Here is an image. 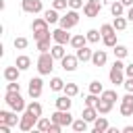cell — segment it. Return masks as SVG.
Returning a JSON list of instances; mask_svg holds the SVG:
<instances>
[{
  "label": "cell",
  "instance_id": "cell-2",
  "mask_svg": "<svg viewBox=\"0 0 133 133\" xmlns=\"http://www.w3.org/2000/svg\"><path fill=\"white\" fill-rule=\"evenodd\" d=\"M54 56L50 52H39V58H37V73L39 75H50L52 69H54Z\"/></svg>",
  "mask_w": 133,
  "mask_h": 133
},
{
  "label": "cell",
  "instance_id": "cell-27",
  "mask_svg": "<svg viewBox=\"0 0 133 133\" xmlns=\"http://www.w3.org/2000/svg\"><path fill=\"white\" fill-rule=\"evenodd\" d=\"M21 71H27L29 66H31V58L29 56H25V54H21V56H17V62H15Z\"/></svg>",
  "mask_w": 133,
  "mask_h": 133
},
{
  "label": "cell",
  "instance_id": "cell-12",
  "mask_svg": "<svg viewBox=\"0 0 133 133\" xmlns=\"http://www.w3.org/2000/svg\"><path fill=\"white\" fill-rule=\"evenodd\" d=\"M19 121H21V116H17V112L12 108L10 110H0V123H6L10 127H15V125H19Z\"/></svg>",
  "mask_w": 133,
  "mask_h": 133
},
{
  "label": "cell",
  "instance_id": "cell-4",
  "mask_svg": "<svg viewBox=\"0 0 133 133\" xmlns=\"http://www.w3.org/2000/svg\"><path fill=\"white\" fill-rule=\"evenodd\" d=\"M77 23H79V12H77V10H73V8H69V10H66V15H64V17H60V21H58V25H60L62 29H73Z\"/></svg>",
  "mask_w": 133,
  "mask_h": 133
},
{
  "label": "cell",
  "instance_id": "cell-33",
  "mask_svg": "<svg viewBox=\"0 0 133 133\" xmlns=\"http://www.w3.org/2000/svg\"><path fill=\"white\" fill-rule=\"evenodd\" d=\"M100 98H104V100H108V102H116V100H121L118 94H116L114 89H104V91L100 94Z\"/></svg>",
  "mask_w": 133,
  "mask_h": 133
},
{
  "label": "cell",
  "instance_id": "cell-41",
  "mask_svg": "<svg viewBox=\"0 0 133 133\" xmlns=\"http://www.w3.org/2000/svg\"><path fill=\"white\" fill-rule=\"evenodd\" d=\"M102 91H104V87H102L100 81H91V83H89V94H98V96H100Z\"/></svg>",
  "mask_w": 133,
  "mask_h": 133
},
{
  "label": "cell",
  "instance_id": "cell-38",
  "mask_svg": "<svg viewBox=\"0 0 133 133\" xmlns=\"http://www.w3.org/2000/svg\"><path fill=\"white\" fill-rule=\"evenodd\" d=\"M33 39H35V42H42V39H52V33H50V29H48V31H35V33H33Z\"/></svg>",
  "mask_w": 133,
  "mask_h": 133
},
{
  "label": "cell",
  "instance_id": "cell-47",
  "mask_svg": "<svg viewBox=\"0 0 133 133\" xmlns=\"http://www.w3.org/2000/svg\"><path fill=\"white\" fill-rule=\"evenodd\" d=\"M123 85H125V89H127V91H131V94H133V77H127Z\"/></svg>",
  "mask_w": 133,
  "mask_h": 133
},
{
  "label": "cell",
  "instance_id": "cell-8",
  "mask_svg": "<svg viewBox=\"0 0 133 133\" xmlns=\"http://www.w3.org/2000/svg\"><path fill=\"white\" fill-rule=\"evenodd\" d=\"M21 8H23V12L37 15L44 10V4H42V0H21Z\"/></svg>",
  "mask_w": 133,
  "mask_h": 133
},
{
  "label": "cell",
  "instance_id": "cell-36",
  "mask_svg": "<svg viewBox=\"0 0 133 133\" xmlns=\"http://www.w3.org/2000/svg\"><path fill=\"white\" fill-rule=\"evenodd\" d=\"M25 110L33 112L35 116H42V104H39V102H35V100H33L31 104H27V108H25Z\"/></svg>",
  "mask_w": 133,
  "mask_h": 133
},
{
  "label": "cell",
  "instance_id": "cell-43",
  "mask_svg": "<svg viewBox=\"0 0 133 133\" xmlns=\"http://www.w3.org/2000/svg\"><path fill=\"white\" fill-rule=\"evenodd\" d=\"M52 8H56V10L69 8V0H54V2H52Z\"/></svg>",
  "mask_w": 133,
  "mask_h": 133
},
{
  "label": "cell",
  "instance_id": "cell-46",
  "mask_svg": "<svg viewBox=\"0 0 133 133\" xmlns=\"http://www.w3.org/2000/svg\"><path fill=\"white\" fill-rule=\"evenodd\" d=\"M60 131H62V125H58V123H54V121H52V125H50V131H48V133H60Z\"/></svg>",
  "mask_w": 133,
  "mask_h": 133
},
{
  "label": "cell",
  "instance_id": "cell-3",
  "mask_svg": "<svg viewBox=\"0 0 133 133\" xmlns=\"http://www.w3.org/2000/svg\"><path fill=\"white\" fill-rule=\"evenodd\" d=\"M37 121H39V116H35L33 112H29V110H25L23 114H21V121H19V129L21 131H31L35 125H37Z\"/></svg>",
  "mask_w": 133,
  "mask_h": 133
},
{
  "label": "cell",
  "instance_id": "cell-22",
  "mask_svg": "<svg viewBox=\"0 0 133 133\" xmlns=\"http://www.w3.org/2000/svg\"><path fill=\"white\" fill-rule=\"evenodd\" d=\"M44 19H46L50 25H54V23H58V21H60V17H58V10H56V8H48V10H44Z\"/></svg>",
  "mask_w": 133,
  "mask_h": 133
},
{
  "label": "cell",
  "instance_id": "cell-49",
  "mask_svg": "<svg viewBox=\"0 0 133 133\" xmlns=\"http://www.w3.org/2000/svg\"><path fill=\"white\" fill-rule=\"evenodd\" d=\"M121 131H123V133H133V125H127V127H123Z\"/></svg>",
  "mask_w": 133,
  "mask_h": 133
},
{
  "label": "cell",
  "instance_id": "cell-20",
  "mask_svg": "<svg viewBox=\"0 0 133 133\" xmlns=\"http://www.w3.org/2000/svg\"><path fill=\"white\" fill-rule=\"evenodd\" d=\"M108 121H106V116H98L96 121H94V133H104V131H108Z\"/></svg>",
  "mask_w": 133,
  "mask_h": 133
},
{
  "label": "cell",
  "instance_id": "cell-29",
  "mask_svg": "<svg viewBox=\"0 0 133 133\" xmlns=\"http://www.w3.org/2000/svg\"><path fill=\"white\" fill-rule=\"evenodd\" d=\"M112 52H114V58H127L129 48H127V46H123V44H116V46L112 48Z\"/></svg>",
  "mask_w": 133,
  "mask_h": 133
},
{
  "label": "cell",
  "instance_id": "cell-42",
  "mask_svg": "<svg viewBox=\"0 0 133 133\" xmlns=\"http://www.w3.org/2000/svg\"><path fill=\"white\" fill-rule=\"evenodd\" d=\"M116 29H114V25H110V23H104L102 27H100V33H102V37L104 35H110V33H114Z\"/></svg>",
  "mask_w": 133,
  "mask_h": 133
},
{
  "label": "cell",
  "instance_id": "cell-15",
  "mask_svg": "<svg viewBox=\"0 0 133 133\" xmlns=\"http://www.w3.org/2000/svg\"><path fill=\"white\" fill-rule=\"evenodd\" d=\"M106 60H108L106 50H94V56H91V64L94 66H104Z\"/></svg>",
  "mask_w": 133,
  "mask_h": 133
},
{
  "label": "cell",
  "instance_id": "cell-21",
  "mask_svg": "<svg viewBox=\"0 0 133 133\" xmlns=\"http://www.w3.org/2000/svg\"><path fill=\"white\" fill-rule=\"evenodd\" d=\"M75 50H79L81 46H87V35H83V33H77V35H73L71 37V42H69Z\"/></svg>",
  "mask_w": 133,
  "mask_h": 133
},
{
  "label": "cell",
  "instance_id": "cell-32",
  "mask_svg": "<svg viewBox=\"0 0 133 133\" xmlns=\"http://www.w3.org/2000/svg\"><path fill=\"white\" fill-rule=\"evenodd\" d=\"M85 35H87V42H89V44H98V42H100V37H102L100 29H89Z\"/></svg>",
  "mask_w": 133,
  "mask_h": 133
},
{
  "label": "cell",
  "instance_id": "cell-45",
  "mask_svg": "<svg viewBox=\"0 0 133 133\" xmlns=\"http://www.w3.org/2000/svg\"><path fill=\"white\" fill-rule=\"evenodd\" d=\"M69 8H73V10L83 8V0H69Z\"/></svg>",
  "mask_w": 133,
  "mask_h": 133
},
{
  "label": "cell",
  "instance_id": "cell-23",
  "mask_svg": "<svg viewBox=\"0 0 133 133\" xmlns=\"http://www.w3.org/2000/svg\"><path fill=\"white\" fill-rule=\"evenodd\" d=\"M50 54H52L56 60L64 58V54H66V50H64V44H54V46L50 48Z\"/></svg>",
  "mask_w": 133,
  "mask_h": 133
},
{
  "label": "cell",
  "instance_id": "cell-9",
  "mask_svg": "<svg viewBox=\"0 0 133 133\" xmlns=\"http://www.w3.org/2000/svg\"><path fill=\"white\" fill-rule=\"evenodd\" d=\"M118 110H121L123 116H131V114H133V94H131V91H127V96L121 98Z\"/></svg>",
  "mask_w": 133,
  "mask_h": 133
},
{
  "label": "cell",
  "instance_id": "cell-39",
  "mask_svg": "<svg viewBox=\"0 0 133 133\" xmlns=\"http://www.w3.org/2000/svg\"><path fill=\"white\" fill-rule=\"evenodd\" d=\"M29 46V39L27 37H15V48L17 50H25Z\"/></svg>",
  "mask_w": 133,
  "mask_h": 133
},
{
  "label": "cell",
  "instance_id": "cell-28",
  "mask_svg": "<svg viewBox=\"0 0 133 133\" xmlns=\"http://www.w3.org/2000/svg\"><path fill=\"white\" fill-rule=\"evenodd\" d=\"M50 125H52V118H44V116H39V121H37L35 129H37V131H42V133H48V131H50Z\"/></svg>",
  "mask_w": 133,
  "mask_h": 133
},
{
  "label": "cell",
  "instance_id": "cell-48",
  "mask_svg": "<svg viewBox=\"0 0 133 133\" xmlns=\"http://www.w3.org/2000/svg\"><path fill=\"white\" fill-rule=\"evenodd\" d=\"M125 75H127V77H133V62L125 66Z\"/></svg>",
  "mask_w": 133,
  "mask_h": 133
},
{
  "label": "cell",
  "instance_id": "cell-19",
  "mask_svg": "<svg viewBox=\"0 0 133 133\" xmlns=\"http://www.w3.org/2000/svg\"><path fill=\"white\" fill-rule=\"evenodd\" d=\"M77 58H79V62H87V60H91V56H94V50H89L87 46H81L77 52Z\"/></svg>",
  "mask_w": 133,
  "mask_h": 133
},
{
  "label": "cell",
  "instance_id": "cell-31",
  "mask_svg": "<svg viewBox=\"0 0 133 133\" xmlns=\"http://www.w3.org/2000/svg\"><path fill=\"white\" fill-rule=\"evenodd\" d=\"M127 17H114V21H112V25H114V29L116 31H123V29H127Z\"/></svg>",
  "mask_w": 133,
  "mask_h": 133
},
{
  "label": "cell",
  "instance_id": "cell-30",
  "mask_svg": "<svg viewBox=\"0 0 133 133\" xmlns=\"http://www.w3.org/2000/svg\"><path fill=\"white\" fill-rule=\"evenodd\" d=\"M50 89H52V91H62V89H64V81H62L60 77H52V79H50Z\"/></svg>",
  "mask_w": 133,
  "mask_h": 133
},
{
  "label": "cell",
  "instance_id": "cell-13",
  "mask_svg": "<svg viewBox=\"0 0 133 133\" xmlns=\"http://www.w3.org/2000/svg\"><path fill=\"white\" fill-rule=\"evenodd\" d=\"M71 33H69V29H62V27H58V29H54L52 31V39H54V44H69L71 42Z\"/></svg>",
  "mask_w": 133,
  "mask_h": 133
},
{
  "label": "cell",
  "instance_id": "cell-50",
  "mask_svg": "<svg viewBox=\"0 0 133 133\" xmlns=\"http://www.w3.org/2000/svg\"><path fill=\"white\" fill-rule=\"evenodd\" d=\"M127 19L133 21V6H129V10H127Z\"/></svg>",
  "mask_w": 133,
  "mask_h": 133
},
{
  "label": "cell",
  "instance_id": "cell-25",
  "mask_svg": "<svg viewBox=\"0 0 133 133\" xmlns=\"http://www.w3.org/2000/svg\"><path fill=\"white\" fill-rule=\"evenodd\" d=\"M110 12H112V17H123V12H125V4H123L121 0H114V2L110 4Z\"/></svg>",
  "mask_w": 133,
  "mask_h": 133
},
{
  "label": "cell",
  "instance_id": "cell-11",
  "mask_svg": "<svg viewBox=\"0 0 133 133\" xmlns=\"http://www.w3.org/2000/svg\"><path fill=\"white\" fill-rule=\"evenodd\" d=\"M77 64H79L77 54H64V58H60V66H62L64 71H69V73H73V71L77 69Z\"/></svg>",
  "mask_w": 133,
  "mask_h": 133
},
{
  "label": "cell",
  "instance_id": "cell-10",
  "mask_svg": "<svg viewBox=\"0 0 133 133\" xmlns=\"http://www.w3.org/2000/svg\"><path fill=\"white\" fill-rule=\"evenodd\" d=\"M108 79H110V83H114V85H123L125 79H127L125 69H118V66L112 64V69H110V73H108Z\"/></svg>",
  "mask_w": 133,
  "mask_h": 133
},
{
  "label": "cell",
  "instance_id": "cell-14",
  "mask_svg": "<svg viewBox=\"0 0 133 133\" xmlns=\"http://www.w3.org/2000/svg\"><path fill=\"white\" fill-rule=\"evenodd\" d=\"M54 106H56L58 110H71V106H73V100H71V96L62 94V96H58V98L54 100Z\"/></svg>",
  "mask_w": 133,
  "mask_h": 133
},
{
  "label": "cell",
  "instance_id": "cell-37",
  "mask_svg": "<svg viewBox=\"0 0 133 133\" xmlns=\"http://www.w3.org/2000/svg\"><path fill=\"white\" fill-rule=\"evenodd\" d=\"M83 102H85V106H98V102H100V96H98V94H87Z\"/></svg>",
  "mask_w": 133,
  "mask_h": 133
},
{
  "label": "cell",
  "instance_id": "cell-5",
  "mask_svg": "<svg viewBox=\"0 0 133 133\" xmlns=\"http://www.w3.org/2000/svg\"><path fill=\"white\" fill-rule=\"evenodd\" d=\"M100 10H102V0H87L83 4V15L87 19H96L100 15Z\"/></svg>",
  "mask_w": 133,
  "mask_h": 133
},
{
  "label": "cell",
  "instance_id": "cell-6",
  "mask_svg": "<svg viewBox=\"0 0 133 133\" xmlns=\"http://www.w3.org/2000/svg\"><path fill=\"white\" fill-rule=\"evenodd\" d=\"M54 123H58V125H62V127H69V125H73V114H71V110H58L56 108V112L50 116Z\"/></svg>",
  "mask_w": 133,
  "mask_h": 133
},
{
  "label": "cell",
  "instance_id": "cell-40",
  "mask_svg": "<svg viewBox=\"0 0 133 133\" xmlns=\"http://www.w3.org/2000/svg\"><path fill=\"white\" fill-rule=\"evenodd\" d=\"M35 46H37V50H39V52H50V48H52L50 39H42V42H35Z\"/></svg>",
  "mask_w": 133,
  "mask_h": 133
},
{
  "label": "cell",
  "instance_id": "cell-44",
  "mask_svg": "<svg viewBox=\"0 0 133 133\" xmlns=\"http://www.w3.org/2000/svg\"><path fill=\"white\" fill-rule=\"evenodd\" d=\"M6 91H21V83L19 81H8L6 83Z\"/></svg>",
  "mask_w": 133,
  "mask_h": 133
},
{
  "label": "cell",
  "instance_id": "cell-34",
  "mask_svg": "<svg viewBox=\"0 0 133 133\" xmlns=\"http://www.w3.org/2000/svg\"><path fill=\"white\" fill-rule=\"evenodd\" d=\"M66 96H71V98H75L77 94H79V87H77V83H64V89H62Z\"/></svg>",
  "mask_w": 133,
  "mask_h": 133
},
{
  "label": "cell",
  "instance_id": "cell-35",
  "mask_svg": "<svg viewBox=\"0 0 133 133\" xmlns=\"http://www.w3.org/2000/svg\"><path fill=\"white\" fill-rule=\"evenodd\" d=\"M102 42H104V46H106V48H114V46H116V31H114V33H110V35H104V37H102Z\"/></svg>",
  "mask_w": 133,
  "mask_h": 133
},
{
  "label": "cell",
  "instance_id": "cell-51",
  "mask_svg": "<svg viewBox=\"0 0 133 133\" xmlns=\"http://www.w3.org/2000/svg\"><path fill=\"white\" fill-rule=\"evenodd\" d=\"M121 2H123L125 6H133V0H121Z\"/></svg>",
  "mask_w": 133,
  "mask_h": 133
},
{
  "label": "cell",
  "instance_id": "cell-26",
  "mask_svg": "<svg viewBox=\"0 0 133 133\" xmlns=\"http://www.w3.org/2000/svg\"><path fill=\"white\" fill-rule=\"evenodd\" d=\"M71 127H73V131H77V133H85V131H87V121H85L83 116H81V118H75Z\"/></svg>",
  "mask_w": 133,
  "mask_h": 133
},
{
  "label": "cell",
  "instance_id": "cell-16",
  "mask_svg": "<svg viewBox=\"0 0 133 133\" xmlns=\"http://www.w3.org/2000/svg\"><path fill=\"white\" fill-rule=\"evenodd\" d=\"M2 75H4V79H6V81H19V75H21V69H19L17 64H15V66H6Z\"/></svg>",
  "mask_w": 133,
  "mask_h": 133
},
{
  "label": "cell",
  "instance_id": "cell-24",
  "mask_svg": "<svg viewBox=\"0 0 133 133\" xmlns=\"http://www.w3.org/2000/svg\"><path fill=\"white\" fill-rule=\"evenodd\" d=\"M112 106H114V102H108V100H104V98H100V102H98V112L100 114H108L110 110H112Z\"/></svg>",
  "mask_w": 133,
  "mask_h": 133
},
{
  "label": "cell",
  "instance_id": "cell-7",
  "mask_svg": "<svg viewBox=\"0 0 133 133\" xmlns=\"http://www.w3.org/2000/svg\"><path fill=\"white\" fill-rule=\"evenodd\" d=\"M42 91H44V81H42V77L29 79V98H31V100H37V98L42 96Z\"/></svg>",
  "mask_w": 133,
  "mask_h": 133
},
{
  "label": "cell",
  "instance_id": "cell-18",
  "mask_svg": "<svg viewBox=\"0 0 133 133\" xmlns=\"http://www.w3.org/2000/svg\"><path fill=\"white\" fill-rule=\"evenodd\" d=\"M98 114H100V112H98V108H96V106H85V108H83V112H81V116H83L87 123H94V121L98 118Z\"/></svg>",
  "mask_w": 133,
  "mask_h": 133
},
{
  "label": "cell",
  "instance_id": "cell-17",
  "mask_svg": "<svg viewBox=\"0 0 133 133\" xmlns=\"http://www.w3.org/2000/svg\"><path fill=\"white\" fill-rule=\"evenodd\" d=\"M31 29H33V33H35V31H48V29H50V23H48L44 17H37V19H33Z\"/></svg>",
  "mask_w": 133,
  "mask_h": 133
},
{
  "label": "cell",
  "instance_id": "cell-1",
  "mask_svg": "<svg viewBox=\"0 0 133 133\" xmlns=\"http://www.w3.org/2000/svg\"><path fill=\"white\" fill-rule=\"evenodd\" d=\"M4 102H6V106L12 108L15 112H25V108H27L21 91H6V94H4Z\"/></svg>",
  "mask_w": 133,
  "mask_h": 133
}]
</instances>
